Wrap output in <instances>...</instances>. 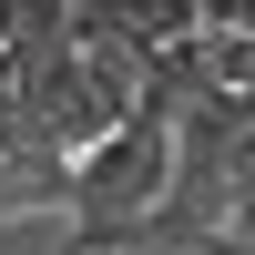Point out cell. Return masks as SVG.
I'll use <instances>...</instances> for the list:
<instances>
[{"label":"cell","instance_id":"6da1fadb","mask_svg":"<svg viewBox=\"0 0 255 255\" xmlns=\"http://www.w3.org/2000/svg\"><path fill=\"white\" fill-rule=\"evenodd\" d=\"M245 123H255V102L225 92V82L204 72L194 102H184V123H174V184H163L143 245H163V255H204V245L225 235V215H235V143H245Z\"/></svg>","mask_w":255,"mask_h":255}]
</instances>
